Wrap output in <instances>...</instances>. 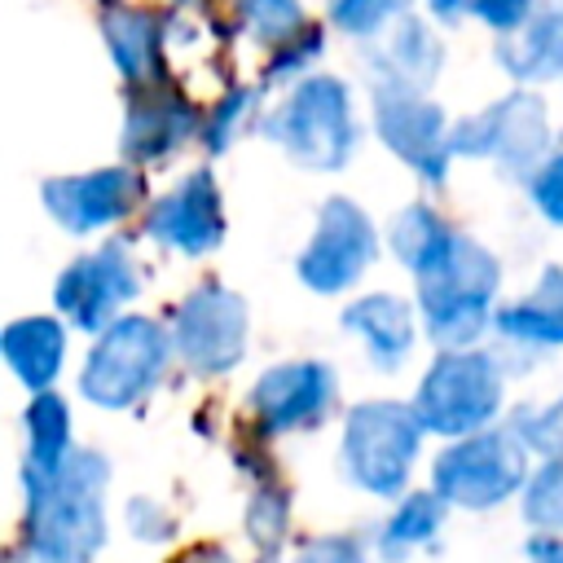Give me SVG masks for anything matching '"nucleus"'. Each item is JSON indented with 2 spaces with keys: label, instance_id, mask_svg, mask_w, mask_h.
<instances>
[{
  "label": "nucleus",
  "instance_id": "nucleus-26",
  "mask_svg": "<svg viewBox=\"0 0 563 563\" xmlns=\"http://www.w3.org/2000/svg\"><path fill=\"white\" fill-rule=\"evenodd\" d=\"M260 88H251V84H233V88H224L216 101H211V110L202 114V145L211 150V154H224L246 128H260Z\"/></svg>",
  "mask_w": 563,
  "mask_h": 563
},
{
  "label": "nucleus",
  "instance_id": "nucleus-20",
  "mask_svg": "<svg viewBox=\"0 0 563 563\" xmlns=\"http://www.w3.org/2000/svg\"><path fill=\"white\" fill-rule=\"evenodd\" d=\"M493 57L519 88L563 79V4L545 0L519 31L497 35Z\"/></svg>",
  "mask_w": 563,
  "mask_h": 563
},
{
  "label": "nucleus",
  "instance_id": "nucleus-36",
  "mask_svg": "<svg viewBox=\"0 0 563 563\" xmlns=\"http://www.w3.org/2000/svg\"><path fill=\"white\" fill-rule=\"evenodd\" d=\"M128 519H132V537H145V541H167L172 537V519L158 501L150 497H132L128 501Z\"/></svg>",
  "mask_w": 563,
  "mask_h": 563
},
{
  "label": "nucleus",
  "instance_id": "nucleus-19",
  "mask_svg": "<svg viewBox=\"0 0 563 563\" xmlns=\"http://www.w3.org/2000/svg\"><path fill=\"white\" fill-rule=\"evenodd\" d=\"M444 66V44L435 35V26L427 18H400L387 40L369 53V79L374 84H391V88H413V92H431L435 75Z\"/></svg>",
  "mask_w": 563,
  "mask_h": 563
},
{
  "label": "nucleus",
  "instance_id": "nucleus-10",
  "mask_svg": "<svg viewBox=\"0 0 563 563\" xmlns=\"http://www.w3.org/2000/svg\"><path fill=\"white\" fill-rule=\"evenodd\" d=\"M374 260H378V229L369 211L334 194L317 207V220L295 260V273L312 295H343L369 273Z\"/></svg>",
  "mask_w": 563,
  "mask_h": 563
},
{
  "label": "nucleus",
  "instance_id": "nucleus-29",
  "mask_svg": "<svg viewBox=\"0 0 563 563\" xmlns=\"http://www.w3.org/2000/svg\"><path fill=\"white\" fill-rule=\"evenodd\" d=\"M233 9H238L242 31H246L255 44H264V48L282 44L286 35H295V31L308 22L303 0H233Z\"/></svg>",
  "mask_w": 563,
  "mask_h": 563
},
{
  "label": "nucleus",
  "instance_id": "nucleus-1",
  "mask_svg": "<svg viewBox=\"0 0 563 563\" xmlns=\"http://www.w3.org/2000/svg\"><path fill=\"white\" fill-rule=\"evenodd\" d=\"M106 488L110 462L92 449H75L57 475L26 484V559L92 563L106 545Z\"/></svg>",
  "mask_w": 563,
  "mask_h": 563
},
{
  "label": "nucleus",
  "instance_id": "nucleus-9",
  "mask_svg": "<svg viewBox=\"0 0 563 563\" xmlns=\"http://www.w3.org/2000/svg\"><path fill=\"white\" fill-rule=\"evenodd\" d=\"M167 325H172L176 356L202 378H220V374L238 369V361L246 356V343H251V308L238 290H229L220 282H198L172 308Z\"/></svg>",
  "mask_w": 563,
  "mask_h": 563
},
{
  "label": "nucleus",
  "instance_id": "nucleus-11",
  "mask_svg": "<svg viewBox=\"0 0 563 563\" xmlns=\"http://www.w3.org/2000/svg\"><path fill=\"white\" fill-rule=\"evenodd\" d=\"M136 295H141V268L123 238H110V242L75 255L57 273V286H53L57 317L84 334H101L110 321L123 317V308Z\"/></svg>",
  "mask_w": 563,
  "mask_h": 563
},
{
  "label": "nucleus",
  "instance_id": "nucleus-2",
  "mask_svg": "<svg viewBox=\"0 0 563 563\" xmlns=\"http://www.w3.org/2000/svg\"><path fill=\"white\" fill-rule=\"evenodd\" d=\"M260 136L308 172H343L361 145L352 88L325 70L303 75L273 110H264Z\"/></svg>",
  "mask_w": 563,
  "mask_h": 563
},
{
  "label": "nucleus",
  "instance_id": "nucleus-33",
  "mask_svg": "<svg viewBox=\"0 0 563 563\" xmlns=\"http://www.w3.org/2000/svg\"><path fill=\"white\" fill-rule=\"evenodd\" d=\"M246 528H251V537H255L264 550H273V545L286 537V493L260 488L255 501H251V510H246Z\"/></svg>",
  "mask_w": 563,
  "mask_h": 563
},
{
  "label": "nucleus",
  "instance_id": "nucleus-31",
  "mask_svg": "<svg viewBox=\"0 0 563 563\" xmlns=\"http://www.w3.org/2000/svg\"><path fill=\"white\" fill-rule=\"evenodd\" d=\"M510 431L528 444V453H541V457H554L563 453V396L545 400V405H528L515 413Z\"/></svg>",
  "mask_w": 563,
  "mask_h": 563
},
{
  "label": "nucleus",
  "instance_id": "nucleus-21",
  "mask_svg": "<svg viewBox=\"0 0 563 563\" xmlns=\"http://www.w3.org/2000/svg\"><path fill=\"white\" fill-rule=\"evenodd\" d=\"M0 352L9 361V369L18 374V383L35 396V391H53L62 365H66V321L35 312V317H18L0 330Z\"/></svg>",
  "mask_w": 563,
  "mask_h": 563
},
{
  "label": "nucleus",
  "instance_id": "nucleus-3",
  "mask_svg": "<svg viewBox=\"0 0 563 563\" xmlns=\"http://www.w3.org/2000/svg\"><path fill=\"white\" fill-rule=\"evenodd\" d=\"M422 330L440 352L475 347L493 321H497V290H501V260L475 242L471 233H457L453 251L427 273L413 277Z\"/></svg>",
  "mask_w": 563,
  "mask_h": 563
},
{
  "label": "nucleus",
  "instance_id": "nucleus-38",
  "mask_svg": "<svg viewBox=\"0 0 563 563\" xmlns=\"http://www.w3.org/2000/svg\"><path fill=\"white\" fill-rule=\"evenodd\" d=\"M427 4V18L435 26H457L471 18V0H422Z\"/></svg>",
  "mask_w": 563,
  "mask_h": 563
},
{
  "label": "nucleus",
  "instance_id": "nucleus-39",
  "mask_svg": "<svg viewBox=\"0 0 563 563\" xmlns=\"http://www.w3.org/2000/svg\"><path fill=\"white\" fill-rule=\"evenodd\" d=\"M167 4H176V9H198V4H207V0H167Z\"/></svg>",
  "mask_w": 563,
  "mask_h": 563
},
{
  "label": "nucleus",
  "instance_id": "nucleus-15",
  "mask_svg": "<svg viewBox=\"0 0 563 563\" xmlns=\"http://www.w3.org/2000/svg\"><path fill=\"white\" fill-rule=\"evenodd\" d=\"M145 238L176 255H211L224 242V198L211 167L185 172L167 194H158L141 220Z\"/></svg>",
  "mask_w": 563,
  "mask_h": 563
},
{
  "label": "nucleus",
  "instance_id": "nucleus-34",
  "mask_svg": "<svg viewBox=\"0 0 563 563\" xmlns=\"http://www.w3.org/2000/svg\"><path fill=\"white\" fill-rule=\"evenodd\" d=\"M537 9H541V0H471V18H479L497 35L519 31Z\"/></svg>",
  "mask_w": 563,
  "mask_h": 563
},
{
  "label": "nucleus",
  "instance_id": "nucleus-23",
  "mask_svg": "<svg viewBox=\"0 0 563 563\" xmlns=\"http://www.w3.org/2000/svg\"><path fill=\"white\" fill-rule=\"evenodd\" d=\"M22 427H26V462H22V484H35V479H48L57 475L70 453H75V431H70V405L57 396V391H35L26 413H22Z\"/></svg>",
  "mask_w": 563,
  "mask_h": 563
},
{
  "label": "nucleus",
  "instance_id": "nucleus-27",
  "mask_svg": "<svg viewBox=\"0 0 563 563\" xmlns=\"http://www.w3.org/2000/svg\"><path fill=\"white\" fill-rule=\"evenodd\" d=\"M519 510L537 532L563 528V453L537 462V471L528 475V484L519 493Z\"/></svg>",
  "mask_w": 563,
  "mask_h": 563
},
{
  "label": "nucleus",
  "instance_id": "nucleus-17",
  "mask_svg": "<svg viewBox=\"0 0 563 563\" xmlns=\"http://www.w3.org/2000/svg\"><path fill=\"white\" fill-rule=\"evenodd\" d=\"M167 31H172V18L163 9H145V4L101 9V44L128 88L172 79L167 75Z\"/></svg>",
  "mask_w": 563,
  "mask_h": 563
},
{
  "label": "nucleus",
  "instance_id": "nucleus-16",
  "mask_svg": "<svg viewBox=\"0 0 563 563\" xmlns=\"http://www.w3.org/2000/svg\"><path fill=\"white\" fill-rule=\"evenodd\" d=\"M194 136H202V114L172 79L132 88L128 110H123V132H119L123 163H132V167L167 163Z\"/></svg>",
  "mask_w": 563,
  "mask_h": 563
},
{
  "label": "nucleus",
  "instance_id": "nucleus-35",
  "mask_svg": "<svg viewBox=\"0 0 563 563\" xmlns=\"http://www.w3.org/2000/svg\"><path fill=\"white\" fill-rule=\"evenodd\" d=\"M295 563H365V550L356 537H339V532H325V537H312Z\"/></svg>",
  "mask_w": 563,
  "mask_h": 563
},
{
  "label": "nucleus",
  "instance_id": "nucleus-12",
  "mask_svg": "<svg viewBox=\"0 0 563 563\" xmlns=\"http://www.w3.org/2000/svg\"><path fill=\"white\" fill-rule=\"evenodd\" d=\"M369 123L374 136L427 185H444L453 167V123L449 114L413 88L374 84L369 92Z\"/></svg>",
  "mask_w": 563,
  "mask_h": 563
},
{
  "label": "nucleus",
  "instance_id": "nucleus-4",
  "mask_svg": "<svg viewBox=\"0 0 563 563\" xmlns=\"http://www.w3.org/2000/svg\"><path fill=\"white\" fill-rule=\"evenodd\" d=\"M427 427L405 400H361L343 418L339 466L347 484L378 501H400L409 493V475L418 466Z\"/></svg>",
  "mask_w": 563,
  "mask_h": 563
},
{
  "label": "nucleus",
  "instance_id": "nucleus-32",
  "mask_svg": "<svg viewBox=\"0 0 563 563\" xmlns=\"http://www.w3.org/2000/svg\"><path fill=\"white\" fill-rule=\"evenodd\" d=\"M523 189H528L537 216H541L545 224L563 229V145L550 150V154L532 167V176L523 180Z\"/></svg>",
  "mask_w": 563,
  "mask_h": 563
},
{
  "label": "nucleus",
  "instance_id": "nucleus-13",
  "mask_svg": "<svg viewBox=\"0 0 563 563\" xmlns=\"http://www.w3.org/2000/svg\"><path fill=\"white\" fill-rule=\"evenodd\" d=\"M145 198V176L132 163H110L92 172H70V176H48L40 185V202L48 220L75 238L101 233L119 220H128Z\"/></svg>",
  "mask_w": 563,
  "mask_h": 563
},
{
  "label": "nucleus",
  "instance_id": "nucleus-40",
  "mask_svg": "<svg viewBox=\"0 0 563 563\" xmlns=\"http://www.w3.org/2000/svg\"><path fill=\"white\" fill-rule=\"evenodd\" d=\"M101 4H106V9H114V4H128V0H101Z\"/></svg>",
  "mask_w": 563,
  "mask_h": 563
},
{
  "label": "nucleus",
  "instance_id": "nucleus-7",
  "mask_svg": "<svg viewBox=\"0 0 563 563\" xmlns=\"http://www.w3.org/2000/svg\"><path fill=\"white\" fill-rule=\"evenodd\" d=\"M528 475V444L510 427L449 440L431 462V488L457 510H493L519 497Z\"/></svg>",
  "mask_w": 563,
  "mask_h": 563
},
{
  "label": "nucleus",
  "instance_id": "nucleus-41",
  "mask_svg": "<svg viewBox=\"0 0 563 563\" xmlns=\"http://www.w3.org/2000/svg\"><path fill=\"white\" fill-rule=\"evenodd\" d=\"M550 4H563V0H550Z\"/></svg>",
  "mask_w": 563,
  "mask_h": 563
},
{
  "label": "nucleus",
  "instance_id": "nucleus-8",
  "mask_svg": "<svg viewBox=\"0 0 563 563\" xmlns=\"http://www.w3.org/2000/svg\"><path fill=\"white\" fill-rule=\"evenodd\" d=\"M545 154H550V114L532 88H510L506 97L453 123V158L493 163L506 176L528 180Z\"/></svg>",
  "mask_w": 563,
  "mask_h": 563
},
{
  "label": "nucleus",
  "instance_id": "nucleus-24",
  "mask_svg": "<svg viewBox=\"0 0 563 563\" xmlns=\"http://www.w3.org/2000/svg\"><path fill=\"white\" fill-rule=\"evenodd\" d=\"M457 242V229L431 207V202H409L396 211V220L387 224V251L413 273L427 277Z\"/></svg>",
  "mask_w": 563,
  "mask_h": 563
},
{
  "label": "nucleus",
  "instance_id": "nucleus-28",
  "mask_svg": "<svg viewBox=\"0 0 563 563\" xmlns=\"http://www.w3.org/2000/svg\"><path fill=\"white\" fill-rule=\"evenodd\" d=\"M321 48H325V26L308 18L295 35H286L282 44H273V48H268L264 84H299L303 75H312V66H317Z\"/></svg>",
  "mask_w": 563,
  "mask_h": 563
},
{
  "label": "nucleus",
  "instance_id": "nucleus-37",
  "mask_svg": "<svg viewBox=\"0 0 563 563\" xmlns=\"http://www.w3.org/2000/svg\"><path fill=\"white\" fill-rule=\"evenodd\" d=\"M523 559L528 563H563V537L559 532H532L523 541Z\"/></svg>",
  "mask_w": 563,
  "mask_h": 563
},
{
  "label": "nucleus",
  "instance_id": "nucleus-22",
  "mask_svg": "<svg viewBox=\"0 0 563 563\" xmlns=\"http://www.w3.org/2000/svg\"><path fill=\"white\" fill-rule=\"evenodd\" d=\"M493 330L515 347H537V352L563 347V264L541 268L532 290L497 308Z\"/></svg>",
  "mask_w": 563,
  "mask_h": 563
},
{
  "label": "nucleus",
  "instance_id": "nucleus-5",
  "mask_svg": "<svg viewBox=\"0 0 563 563\" xmlns=\"http://www.w3.org/2000/svg\"><path fill=\"white\" fill-rule=\"evenodd\" d=\"M172 356V325L145 312H123L101 334H92L79 369V396L97 409H132L163 383Z\"/></svg>",
  "mask_w": 563,
  "mask_h": 563
},
{
  "label": "nucleus",
  "instance_id": "nucleus-6",
  "mask_svg": "<svg viewBox=\"0 0 563 563\" xmlns=\"http://www.w3.org/2000/svg\"><path fill=\"white\" fill-rule=\"evenodd\" d=\"M409 405L427 427V435L462 440V435L488 431L506 405V369L488 347L435 352Z\"/></svg>",
  "mask_w": 563,
  "mask_h": 563
},
{
  "label": "nucleus",
  "instance_id": "nucleus-25",
  "mask_svg": "<svg viewBox=\"0 0 563 563\" xmlns=\"http://www.w3.org/2000/svg\"><path fill=\"white\" fill-rule=\"evenodd\" d=\"M444 515H449V501H444L435 488H413V493H405V497L391 506V515L383 519V528H378V554H383L387 563H405L413 550H422V545H431V541L440 537Z\"/></svg>",
  "mask_w": 563,
  "mask_h": 563
},
{
  "label": "nucleus",
  "instance_id": "nucleus-30",
  "mask_svg": "<svg viewBox=\"0 0 563 563\" xmlns=\"http://www.w3.org/2000/svg\"><path fill=\"white\" fill-rule=\"evenodd\" d=\"M409 4L413 0H330V26L352 40H374L409 18Z\"/></svg>",
  "mask_w": 563,
  "mask_h": 563
},
{
  "label": "nucleus",
  "instance_id": "nucleus-18",
  "mask_svg": "<svg viewBox=\"0 0 563 563\" xmlns=\"http://www.w3.org/2000/svg\"><path fill=\"white\" fill-rule=\"evenodd\" d=\"M339 325H343L352 339H361L369 365L383 369V374H396V369L413 356V343H418L413 308H409L400 295H391V290L356 295V299L343 308Z\"/></svg>",
  "mask_w": 563,
  "mask_h": 563
},
{
  "label": "nucleus",
  "instance_id": "nucleus-14",
  "mask_svg": "<svg viewBox=\"0 0 563 563\" xmlns=\"http://www.w3.org/2000/svg\"><path fill=\"white\" fill-rule=\"evenodd\" d=\"M334 396H339L334 369L317 356H295V361L268 365L251 383L246 409L264 435H290V431L321 427L334 409Z\"/></svg>",
  "mask_w": 563,
  "mask_h": 563
}]
</instances>
